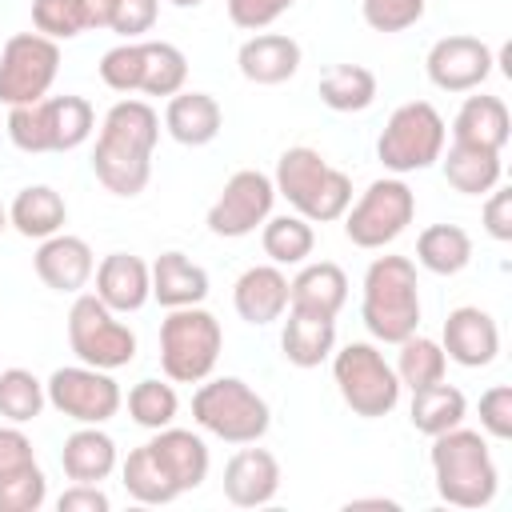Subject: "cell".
I'll use <instances>...</instances> for the list:
<instances>
[{
  "label": "cell",
  "instance_id": "6da1fadb",
  "mask_svg": "<svg viewBox=\"0 0 512 512\" xmlns=\"http://www.w3.org/2000/svg\"><path fill=\"white\" fill-rule=\"evenodd\" d=\"M160 140V116L144 100H116L104 112L96 148H92V172L112 196H140L152 180V152Z\"/></svg>",
  "mask_w": 512,
  "mask_h": 512
},
{
  "label": "cell",
  "instance_id": "7a4b0ae2",
  "mask_svg": "<svg viewBox=\"0 0 512 512\" xmlns=\"http://www.w3.org/2000/svg\"><path fill=\"white\" fill-rule=\"evenodd\" d=\"M432 480L444 504L452 508H488L496 500L500 488V472L496 460L488 452V440L472 428H448L440 436H432Z\"/></svg>",
  "mask_w": 512,
  "mask_h": 512
},
{
  "label": "cell",
  "instance_id": "3957f363",
  "mask_svg": "<svg viewBox=\"0 0 512 512\" xmlns=\"http://www.w3.org/2000/svg\"><path fill=\"white\" fill-rule=\"evenodd\" d=\"M272 184H276V196H284L296 208V216H304L308 224H332L352 204V180H348V172L332 168L308 144H296V148L280 152Z\"/></svg>",
  "mask_w": 512,
  "mask_h": 512
},
{
  "label": "cell",
  "instance_id": "277c9868",
  "mask_svg": "<svg viewBox=\"0 0 512 512\" xmlns=\"http://www.w3.org/2000/svg\"><path fill=\"white\" fill-rule=\"evenodd\" d=\"M360 316L380 344H400L420 328V284L416 264L408 256H376L368 264Z\"/></svg>",
  "mask_w": 512,
  "mask_h": 512
},
{
  "label": "cell",
  "instance_id": "5b68a950",
  "mask_svg": "<svg viewBox=\"0 0 512 512\" xmlns=\"http://www.w3.org/2000/svg\"><path fill=\"white\" fill-rule=\"evenodd\" d=\"M192 420L224 444H256L272 424V408L240 376H216L200 380L192 396Z\"/></svg>",
  "mask_w": 512,
  "mask_h": 512
},
{
  "label": "cell",
  "instance_id": "8992f818",
  "mask_svg": "<svg viewBox=\"0 0 512 512\" xmlns=\"http://www.w3.org/2000/svg\"><path fill=\"white\" fill-rule=\"evenodd\" d=\"M220 348H224L220 320L200 304L168 308V316L160 320V368L172 384L208 380L220 360Z\"/></svg>",
  "mask_w": 512,
  "mask_h": 512
},
{
  "label": "cell",
  "instance_id": "52a82bcc",
  "mask_svg": "<svg viewBox=\"0 0 512 512\" xmlns=\"http://www.w3.org/2000/svg\"><path fill=\"white\" fill-rule=\"evenodd\" d=\"M96 128V112L84 96H44L36 104L8 108V140L20 152H72Z\"/></svg>",
  "mask_w": 512,
  "mask_h": 512
},
{
  "label": "cell",
  "instance_id": "ba28073f",
  "mask_svg": "<svg viewBox=\"0 0 512 512\" xmlns=\"http://www.w3.org/2000/svg\"><path fill=\"white\" fill-rule=\"evenodd\" d=\"M444 140H448L444 116L428 100H408L388 116L376 140V156L392 176L424 172L444 156Z\"/></svg>",
  "mask_w": 512,
  "mask_h": 512
},
{
  "label": "cell",
  "instance_id": "9c48e42d",
  "mask_svg": "<svg viewBox=\"0 0 512 512\" xmlns=\"http://www.w3.org/2000/svg\"><path fill=\"white\" fill-rule=\"evenodd\" d=\"M332 380L340 388V400L364 420H380L400 404L396 368L384 360L376 344L352 340L340 352H332Z\"/></svg>",
  "mask_w": 512,
  "mask_h": 512
},
{
  "label": "cell",
  "instance_id": "30bf717a",
  "mask_svg": "<svg viewBox=\"0 0 512 512\" xmlns=\"http://www.w3.org/2000/svg\"><path fill=\"white\" fill-rule=\"evenodd\" d=\"M68 344L80 364L116 372L136 360V332L96 296V292H76L68 308Z\"/></svg>",
  "mask_w": 512,
  "mask_h": 512
},
{
  "label": "cell",
  "instance_id": "8fae6325",
  "mask_svg": "<svg viewBox=\"0 0 512 512\" xmlns=\"http://www.w3.org/2000/svg\"><path fill=\"white\" fill-rule=\"evenodd\" d=\"M416 216V196L412 188L400 180V176H384V180H372L356 204H348V212L340 216L344 220V236L356 244V248H384L392 244Z\"/></svg>",
  "mask_w": 512,
  "mask_h": 512
},
{
  "label": "cell",
  "instance_id": "7c38bea8",
  "mask_svg": "<svg viewBox=\"0 0 512 512\" xmlns=\"http://www.w3.org/2000/svg\"><path fill=\"white\" fill-rule=\"evenodd\" d=\"M60 72V44L40 32H16L0 48V104L20 108L48 96Z\"/></svg>",
  "mask_w": 512,
  "mask_h": 512
},
{
  "label": "cell",
  "instance_id": "4fadbf2b",
  "mask_svg": "<svg viewBox=\"0 0 512 512\" xmlns=\"http://www.w3.org/2000/svg\"><path fill=\"white\" fill-rule=\"evenodd\" d=\"M44 392H48V404L76 420V424H104L120 412L124 396H120V384L112 380V372L104 368H92V364H68V368H56L48 380H44Z\"/></svg>",
  "mask_w": 512,
  "mask_h": 512
},
{
  "label": "cell",
  "instance_id": "5bb4252c",
  "mask_svg": "<svg viewBox=\"0 0 512 512\" xmlns=\"http://www.w3.org/2000/svg\"><path fill=\"white\" fill-rule=\"evenodd\" d=\"M272 204H276L272 176L260 172V168H240V172H232L224 180L220 196L212 200V208H208V232L212 236H224V240L252 236L272 216Z\"/></svg>",
  "mask_w": 512,
  "mask_h": 512
},
{
  "label": "cell",
  "instance_id": "9a60e30c",
  "mask_svg": "<svg viewBox=\"0 0 512 512\" xmlns=\"http://www.w3.org/2000/svg\"><path fill=\"white\" fill-rule=\"evenodd\" d=\"M492 64V48L480 36H440L424 56V72L440 92H476Z\"/></svg>",
  "mask_w": 512,
  "mask_h": 512
},
{
  "label": "cell",
  "instance_id": "2e32d148",
  "mask_svg": "<svg viewBox=\"0 0 512 512\" xmlns=\"http://www.w3.org/2000/svg\"><path fill=\"white\" fill-rule=\"evenodd\" d=\"M444 356L456 360L460 368H488L500 352V328L496 320L476 308V304H460L448 312L444 320V340H440Z\"/></svg>",
  "mask_w": 512,
  "mask_h": 512
},
{
  "label": "cell",
  "instance_id": "e0dca14e",
  "mask_svg": "<svg viewBox=\"0 0 512 512\" xmlns=\"http://www.w3.org/2000/svg\"><path fill=\"white\" fill-rule=\"evenodd\" d=\"M32 268H36V276L44 280V288L76 296V292L92 280L96 256H92V248H88L84 236L56 232V236L40 240V248H36V256H32Z\"/></svg>",
  "mask_w": 512,
  "mask_h": 512
},
{
  "label": "cell",
  "instance_id": "ac0fdd59",
  "mask_svg": "<svg viewBox=\"0 0 512 512\" xmlns=\"http://www.w3.org/2000/svg\"><path fill=\"white\" fill-rule=\"evenodd\" d=\"M280 492V460L268 448H240L224 464V496L236 508H264Z\"/></svg>",
  "mask_w": 512,
  "mask_h": 512
},
{
  "label": "cell",
  "instance_id": "d6986e66",
  "mask_svg": "<svg viewBox=\"0 0 512 512\" xmlns=\"http://www.w3.org/2000/svg\"><path fill=\"white\" fill-rule=\"evenodd\" d=\"M232 308L248 324H272L288 312V276L280 264H252L232 284Z\"/></svg>",
  "mask_w": 512,
  "mask_h": 512
},
{
  "label": "cell",
  "instance_id": "ffe728a7",
  "mask_svg": "<svg viewBox=\"0 0 512 512\" xmlns=\"http://www.w3.org/2000/svg\"><path fill=\"white\" fill-rule=\"evenodd\" d=\"M96 296L116 312V316H128V312H140L148 300H152V276H148V264L132 252H108L100 264H96Z\"/></svg>",
  "mask_w": 512,
  "mask_h": 512
},
{
  "label": "cell",
  "instance_id": "44dd1931",
  "mask_svg": "<svg viewBox=\"0 0 512 512\" xmlns=\"http://www.w3.org/2000/svg\"><path fill=\"white\" fill-rule=\"evenodd\" d=\"M344 304H348V276H344V268L332 264V260L304 264V268L288 280V308H296V312L336 320Z\"/></svg>",
  "mask_w": 512,
  "mask_h": 512
},
{
  "label": "cell",
  "instance_id": "7402d4cb",
  "mask_svg": "<svg viewBox=\"0 0 512 512\" xmlns=\"http://www.w3.org/2000/svg\"><path fill=\"white\" fill-rule=\"evenodd\" d=\"M236 64H240V76L252 80V84H284L296 76L300 68V44L284 32H256L240 44L236 52Z\"/></svg>",
  "mask_w": 512,
  "mask_h": 512
},
{
  "label": "cell",
  "instance_id": "603a6c76",
  "mask_svg": "<svg viewBox=\"0 0 512 512\" xmlns=\"http://www.w3.org/2000/svg\"><path fill=\"white\" fill-rule=\"evenodd\" d=\"M220 124H224V112L216 104V96L208 92H176L168 96V108H164V128L176 144L184 148H204L220 136Z\"/></svg>",
  "mask_w": 512,
  "mask_h": 512
},
{
  "label": "cell",
  "instance_id": "cb8c5ba5",
  "mask_svg": "<svg viewBox=\"0 0 512 512\" xmlns=\"http://www.w3.org/2000/svg\"><path fill=\"white\" fill-rule=\"evenodd\" d=\"M60 468L72 484H100L116 472V440L100 424H80L60 448Z\"/></svg>",
  "mask_w": 512,
  "mask_h": 512
},
{
  "label": "cell",
  "instance_id": "d4e9b609",
  "mask_svg": "<svg viewBox=\"0 0 512 512\" xmlns=\"http://www.w3.org/2000/svg\"><path fill=\"white\" fill-rule=\"evenodd\" d=\"M148 444H152V452L160 456V464L168 468V476H172V484L180 488V496L192 492V488H200V484L208 480L212 456H208V444H204L196 432L168 424V428H160Z\"/></svg>",
  "mask_w": 512,
  "mask_h": 512
},
{
  "label": "cell",
  "instance_id": "484cf974",
  "mask_svg": "<svg viewBox=\"0 0 512 512\" xmlns=\"http://www.w3.org/2000/svg\"><path fill=\"white\" fill-rule=\"evenodd\" d=\"M508 136H512V116L500 96H468L452 120V144L504 152Z\"/></svg>",
  "mask_w": 512,
  "mask_h": 512
},
{
  "label": "cell",
  "instance_id": "4316f807",
  "mask_svg": "<svg viewBox=\"0 0 512 512\" xmlns=\"http://www.w3.org/2000/svg\"><path fill=\"white\" fill-rule=\"evenodd\" d=\"M148 276H152V300H160V308H188L208 300V272L184 252H160L148 264Z\"/></svg>",
  "mask_w": 512,
  "mask_h": 512
},
{
  "label": "cell",
  "instance_id": "83f0119b",
  "mask_svg": "<svg viewBox=\"0 0 512 512\" xmlns=\"http://www.w3.org/2000/svg\"><path fill=\"white\" fill-rule=\"evenodd\" d=\"M280 348H284V360L288 364H296V368H320L336 352V320L308 316V312L288 308V320H284V332H280Z\"/></svg>",
  "mask_w": 512,
  "mask_h": 512
},
{
  "label": "cell",
  "instance_id": "f1b7e54d",
  "mask_svg": "<svg viewBox=\"0 0 512 512\" xmlns=\"http://www.w3.org/2000/svg\"><path fill=\"white\" fill-rule=\"evenodd\" d=\"M64 220H68V204H64V196H60L56 188H48V184H28V188H20L16 200L8 204V224H12L20 236H28V240H48V236H56V232L64 228Z\"/></svg>",
  "mask_w": 512,
  "mask_h": 512
},
{
  "label": "cell",
  "instance_id": "f546056e",
  "mask_svg": "<svg viewBox=\"0 0 512 512\" xmlns=\"http://www.w3.org/2000/svg\"><path fill=\"white\" fill-rule=\"evenodd\" d=\"M444 164V180L464 192V196H484L500 184L504 176V164H500V152H488V148H472V144H452L448 156H440Z\"/></svg>",
  "mask_w": 512,
  "mask_h": 512
},
{
  "label": "cell",
  "instance_id": "4dcf8cb0",
  "mask_svg": "<svg viewBox=\"0 0 512 512\" xmlns=\"http://www.w3.org/2000/svg\"><path fill=\"white\" fill-rule=\"evenodd\" d=\"M416 264L432 276H456L472 264V236L460 224H428L416 236Z\"/></svg>",
  "mask_w": 512,
  "mask_h": 512
},
{
  "label": "cell",
  "instance_id": "1f68e13d",
  "mask_svg": "<svg viewBox=\"0 0 512 512\" xmlns=\"http://www.w3.org/2000/svg\"><path fill=\"white\" fill-rule=\"evenodd\" d=\"M464 416H468V400H464V392H460L456 384L436 380V384L412 392L408 420H412V428L424 432L428 440L440 436V432H448V428H456V424H464Z\"/></svg>",
  "mask_w": 512,
  "mask_h": 512
},
{
  "label": "cell",
  "instance_id": "d6a6232c",
  "mask_svg": "<svg viewBox=\"0 0 512 512\" xmlns=\"http://www.w3.org/2000/svg\"><path fill=\"white\" fill-rule=\"evenodd\" d=\"M120 476H124V488L132 500L140 504H172L180 496V488L172 484L168 468L160 464V456L152 452V444H140L128 452V460L120 464Z\"/></svg>",
  "mask_w": 512,
  "mask_h": 512
},
{
  "label": "cell",
  "instance_id": "836d02e7",
  "mask_svg": "<svg viewBox=\"0 0 512 512\" xmlns=\"http://www.w3.org/2000/svg\"><path fill=\"white\" fill-rule=\"evenodd\" d=\"M320 100L332 112H364L376 100V72L364 64H332L320 76Z\"/></svg>",
  "mask_w": 512,
  "mask_h": 512
},
{
  "label": "cell",
  "instance_id": "e575fe53",
  "mask_svg": "<svg viewBox=\"0 0 512 512\" xmlns=\"http://www.w3.org/2000/svg\"><path fill=\"white\" fill-rule=\"evenodd\" d=\"M260 244H264V256L280 268H292V264H304L316 248V232L304 216H268L260 224Z\"/></svg>",
  "mask_w": 512,
  "mask_h": 512
},
{
  "label": "cell",
  "instance_id": "d590c367",
  "mask_svg": "<svg viewBox=\"0 0 512 512\" xmlns=\"http://www.w3.org/2000/svg\"><path fill=\"white\" fill-rule=\"evenodd\" d=\"M144 48V72H140V92L148 96H176L188 80V56L168 44V40H140Z\"/></svg>",
  "mask_w": 512,
  "mask_h": 512
},
{
  "label": "cell",
  "instance_id": "8d00e7d4",
  "mask_svg": "<svg viewBox=\"0 0 512 512\" xmlns=\"http://www.w3.org/2000/svg\"><path fill=\"white\" fill-rule=\"evenodd\" d=\"M396 348H400V356H396V380H400V388H412L416 392V388H428V384L444 380L448 356H444V348L436 340L412 332Z\"/></svg>",
  "mask_w": 512,
  "mask_h": 512
},
{
  "label": "cell",
  "instance_id": "74e56055",
  "mask_svg": "<svg viewBox=\"0 0 512 512\" xmlns=\"http://www.w3.org/2000/svg\"><path fill=\"white\" fill-rule=\"evenodd\" d=\"M48 392L28 368H0V416L8 424H28L44 412Z\"/></svg>",
  "mask_w": 512,
  "mask_h": 512
},
{
  "label": "cell",
  "instance_id": "f35d334b",
  "mask_svg": "<svg viewBox=\"0 0 512 512\" xmlns=\"http://www.w3.org/2000/svg\"><path fill=\"white\" fill-rule=\"evenodd\" d=\"M176 412H180V396H176L172 384H164V380H140V384H132V392H128V416L140 428L160 432V428H168L176 420Z\"/></svg>",
  "mask_w": 512,
  "mask_h": 512
},
{
  "label": "cell",
  "instance_id": "ab89813d",
  "mask_svg": "<svg viewBox=\"0 0 512 512\" xmlns=\"http://www.w3.org/2000/svg\"><path fill=\"white\" fill-rule=\"evenodd\" d=\"M32 28L56 44L76 40L80 32H88L84 0H32Z\"/></svg>",
  "mask_w": 512,
  "mask_h": 512
},
{
  "label": "cell",
  "instance_id": "60d3db41",
  "mask_svg": "<svg viewBox=\"0 0 512 512\" xmlns=\"http://www.w3.org/2000/svg\"><path fill=\"white\" fill-rule=\"evenodd\" d=\"M140 72H144V48L140 40H124L100 56V80L112 92H140Z\"/></svg>",
  "mask_w": 512,
  "mask_h": 512
},
{
  "label": "cell",
  "instance_id": "b9f144b4",
  "mask_svg": "<svg viewBox=\"0 0 512 512\" xmlns=\"http://www.w3.org/2000/svg\"><path fill=\"white\" fill-rule=\"evenodd\" d=\"M44 500H48V480H44L40 464L0 476V512H36Z\"/></svg>",
  "mask_w": 512,
  "mask_h": 512
},
{
  "label": "cell",
  "instance_id": "7bdbcfd3",
  "mask_svg": "<svg viewBox=\"0 0 512 512\" xmlns=\"http://www.w3.org/2000/svg\"><path fill=\"white\" fill-rule=\"evenodd\" d=\"M428 0H360V16L372 32H404L420 24Z\"/></svg>",
  "mask_w": 512,
  "mask_h": 512
},
{
  "label": "cell",
  "instance_id": "ee69618b",
  "mask_svg": "<svg viewBox=\"0 0 512 512\" xmlns=\"http://www.w3.org/2000/svg\"><path fill=\"white\" fill-rule=\"evenodd\" d=\"M156 16H160V0H116L108 28L124 40H144V32L156 28Z\"/></svg>",
  "mask_w": 512,
  "mask_h": 512
},
{
  "label": "cell",
  "instance_id": "f6af8a7d",
  "mask_svg": "<svg viewBox=\"0 0 512 512\" xmlns=\"http://www.w3.org/2000/svg\"><path fill=\"white\" fill-rule=\"evenodd\" d=\"M480 428L492 440H512V388L508 384H492L480 396Z\"/></svg>",
  "mask_w": 512,
  "mask_h": 512
},
{
  "label": "cell",
  "instance_id": "bcb514c9",
  "mask_svg": "<svg viewBox=\"0 0 512 512\" xmlns=\"http://www.w3.org/2000/svg\"><path fill=\"white\" fill-rule=\"evenodd\" d=\"M296 0H228V20L244 32H264L268 24H276Z\"/></svg>",
  "mask_w": 512,
  "mask_h": 512
},
{
  "label": "cell",
  "instance_id": "7dc6e473",
  "mask_svg": "<svg viewBox=\"0 0 512 512\" xmlns=\"http://www.w3.org/2000/svg\"><path fill=\"white\" fill-rule=\"evenodd\" d=\"M28 464H36V448L24 436V428L20 424H0V476H12Z\"/></svg>",
  "mask_w": 512,
  "mask_h": 512
},
{
  "label": "cell",
  "instance_id": "c3c4849f",
  "mask_svg": "<svg viewBox=\"0 0 512 512\" xmlns=\"http://www.w3.org/2000/svg\"><path fill=\"white\" fill-rule=\"evenodd\" d=\"M484 232L500 244L512 240V188H492L488 200H484Z\"/></svg>",
  "mask_w": 512,
  "mask_h": 512
},
{
  "label": "cell",
  "instance_id": "681fc988",
  "mask_svg": "<svg viewBox=\"0 0 512 512\" xmlns=\"http://www.w3.org/2000/svg\"><path fill=\"white\" fill-rule=\"evenodd\" d=\"M56 508L60 512H108L112 500H108V492L100 484H72L68 492H60Z\"/></svg>",
  "mask_w": 512,
  "mask_h": 512
},
{
  "label": "cell",
  "instance_id": "f907efd6",
  "mask_svg": "<svg viewBox=\"0 0 512 512\" xmlns=\"http://www.w3.org/2000/svg\"><path fill=\"white\" fill-rule=\"evenodd\" d=\"M112 8H116V0H84L88 28H108L112 24Z\"/></svg>",
  "mask_w": 512,
  "mask_h": 512
},
{
  "label": "cell",
  "instance_id": "816d5d0a",
  "mask_svg": "<svg viewBox=\"0 0 512 512\" xmlns=\"http://www.w3.org/2000/svg\"><path fill=\"white\" fill-rule=\"evenodd\" d=\"M168 4H176V8H200L204 0H168Z\"/></svg>",
  "mask_w": 512,
  "mask_h": 512
},
{
  "label": "cell",
  "instance_id": "f5cc1de1",
  "mask_svg": "<svg viewBox=\"0 0 512 512\" xmlns=\"http://www.w3.org/2000/svg\"><path fill=\"white\" fill-rule=\"evenodd\" d=\"M4 228H8V208L0 204V232H4Z\"/></svg>",
  "mask_w": 512,
  "mask_h": 512
}]
</instances>
